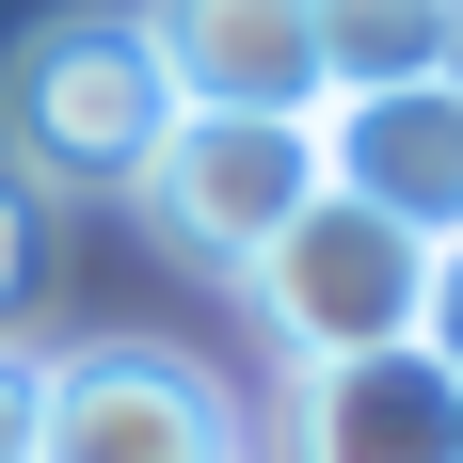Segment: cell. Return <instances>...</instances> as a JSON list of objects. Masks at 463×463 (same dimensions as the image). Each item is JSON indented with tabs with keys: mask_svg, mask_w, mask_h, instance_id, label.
<instances>
[{
	"mask_svg": "<svg viewBox=\"0 0 463 463\" xmlns=\"http://www.w3.org/2000/svg\"><path fill=\"white\" fill-rule=\"evenodd\" d=\"M304 144H320V192L383 208V224L416 240V256H448V240H463V80L320 96V112H304Z\"/></svg>",
	"mask_w": 463,
	"mask_h": 463,
	"instance_id": "5b68a950",
	"label": "cell"
},
{
	"mask_svg": "<svg viewBox=\"0 0 463 463\" xmlns=\"http://www.w3.org/2000/svg\"><path fill=\"white\" fill-rule=\"evenodd\" d=\"M33 383H48V352L0 335V463H33Z\"/></svg>",
	"mask_w": 463,
	"mask_h": 463,
	"instance_id": "30bf717a",
	"label": "cell"
},
{
	"mask_svg": "<svg viewBox=\"0 0 463 463\" xmlns=\"http://www.w3.org/2000/svg\"><path fill=\"white\" fill-rule=\"evenodd\" d=\"M304 33H320V96L463 80V0H304Z\"/></svg>",
	"mask_w": 463,
	"mask_h": 463,
	"instance_id": "ba28073f",
	"label": "cell"
},
{
	"mask_svg": "<svg viewBox=\"0 0 463 463\" xmlns=\"http://www.w3.org/2000/svg\"><path fill=\"white\" fill-rule=\"evenodd\" d=\"M144 64L176 112H320V33H304V0H128Z\"/></svg>",
	"mask_w": 463,
	"mask_h": 463,
	"instance_id": "8992f818",
	"label": "cell"
},
{
	"mask_svg": "<svg viewBox=\"0 0 463 463\" xmlns=\"http://www.w3.org/2000/svg\"><path fill=\"white\" fill-rule=\"evenodd\" d=\"M33 463H240V416H224V383L192 368V352L96 335V352H48Z\"/></svg>",
	"mask_w": 463,
	"mask_h": 463,
	"instance_id": "277c9868",
	"label": "cell"
},
{
	"mask_svg": "<svg viewBox=\"0 0 463 463\" xmlns=\"http://www.w3.org/2000/svg\"><path fill=\"white\" fill-rule=\"evenodd\" d=\"M144 208H160V240L176 256H208V272H256L288 240V208L320 192V144L288 128V112H160V144H144Z\"/></svg>",
	"mask_w": 463,
	"mask_h": 463,
	"instance_id": "3957f363",
	"label": "cell"
},
{
	"mask_svg": "<svg viewBox=\"0 0 463 463\" xmlns=\"http://www.w3.org/2000/svg\"><path fill=\"white\" fill-rule=\"evenodd\" d=\"M16 288H33V192L0 176V304H16Z\"/></svg>",
	"mask_w": 463,
	"mask_h": 463,
	"instance_id": "8fae6325",
	"label": "cell"
},
{
	"mask_svg": "<svg viewBox=\"0 0 463 463\" xmlns=\"http://www.w3.org/2000/svg\"><path fill=\"white\" fill-rule=\"evenodd\" d=\"M288 463H463V383L431 352H352V368H288Z\"/></svg>",
	"mask_w": 463,
	"mask_h": 463,
	"instance_id": "52a82bcc",
	"label": "cell"
},
{
	"mask_svg": "<svg viewBox=\"0 0 463 463\" xmlns=\"http://www.w3.org/2000/svg\"><path fill=\"white\" fill-rule=\"evenodd\" d=\"M160 64H144L128 16H48V33H16V64H0V176L16 192H128L144 144H160Z\"/></svg>",
	"mask_w": 463,
	"mask_h": 463,
	"instance_id": "6da1fadb",
	"label": "cell"
},
{
	"mask_svg": "<svg viewBox=\"0 0 463 463\" xmlns=\"http://www.w3.org/2000/svg\"><path fill=\"white\" fill-rule=\"evenodd\" d=\"M416 352H431V368L463 383V240H448V256H431V304H416Z\"/></svg>",
	"mask_w": 463,
	"mask_h": 463,
	"instance_id": "9c48e42d",
	"label": "cell"
},
{
	"mask_svg": "<svg viewBox=\"0 0 463 463\" xmlns=\"http://www.w3.org/2000/svg\"><path fill=\"white\" fill-rule=\"evenodd\" d=\"M256 320H272L288 368H352V352H416V304H431V256L383 208H352V192H304L288 208V240L256 256Z\"/></svg>",
	"mask_w": 463,
	"mask_h": 463,
	"instance_id": "7a4b0ae2",
	"label": "cell"
}]
</instances>
